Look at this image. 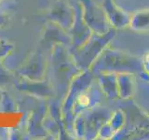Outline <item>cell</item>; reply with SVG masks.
Masks as SVG:
<instances>
[{
	"label": "cell",
	"instance_id": "6da1fadb",
	"mask_svg": "<svg viewBox=\"0 0 149 140\" xmlns=\"http://www.w3.org/2000/svg\"><path fill=\"white\" fill-rule=\"evenodd\" d=\"M78 101H79V103H80V105H83V106H86V105L88 104V98H87L86 96H84V95H82V96L79 97Z\"/></svg>",
	"mask_w": 149,
	"mask_h": 140
}]
</instances>
